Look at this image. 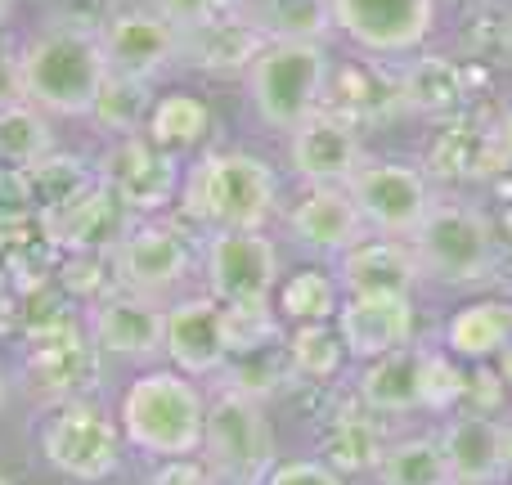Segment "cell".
<instances>
[{"mask_svg":"<svg viewBox=\"0 0 512 485\" xmlns=\"http://www.w3.org/2000/svg\"><path fill=\"white\" fill-rule=\"evenodd\" d=\"M418 279L445 292H481L504 274V239L499 221L486 216L472 198L441 189L427 221L409 234Z\"/></svg>","mask_w":512,"mask_h":485,"instance_id":"1","label":"cell"},{"mask_svg":"<svg viewBox=\"0 0 512 485\" xmlns=\"http://www.w3.org/2000/svg\"><path fill=\"white\" fill-rule=\"evenodd\" d=\"M180 212L203 230H265L279 212V176L243 149L203 153L180 180Z\"/></svg>","mask_w":512,"mask_h":485,"instance_id":"2","label":"cell"},{"mask_svg":"<svg viewBox=\"0 0 512 485\" xmlns=\"http://www.w3.org/2000/svg\"><path fill=\"white\" fill-rule=\"evenodd\" d=\"M18 72L32 108L54 117H90V104L108 77V59L99 32L54 23L18 50Z\"/></svg>","mask_w":512,"mask_h":485,"instance_id":"3","label":"cell"},{"mask_svg":"<svg viewBox=\"0 0 512 485\" xmlns=\"http://www.w3.org/2000/svg\"><path fill=\"white\" fill-rule=\"evenodd\" d=\"M207 396L180 369H153L126 387L122 436L149 459H194L203 450Z\"/></svg>","mask_w":512,"mask_h":485,"instance_id":"4","label":"cell"},{"mask_svg":"<svg viewBox=\"0 0 512 485\" xmlns=\"http://www.w3.org/2000/svg\"><path fill=\"white\" fill-rule=\"evenodd\" d=\"M333 81V54L319 41H270L248 68L252 113L270 131L292 135L324 108Z\"/></svg>","mask_w":512,"mask_h":485,"instance_id":"5","label":"cell"},{"mask_svg":"<svg viewBox=\"0 0 512 485\" xmlns=\"http://www.w3.org/2000/svg\"><path fill=\"white\" fill-rule=\"evenodd\" d=\"M198 459L207 463L216 485H261L274 468V427L265 405L243 391L221 387L207 400V427Z\"/></svg>","mask_w":512,"mask_h":485,"instance_id":"6","label":"cell"},{"mask_svg":"<svg viewBox=\"0 0 512 485\" xmlns=\"http://www.w3.org/2000/svg\"><path fill=\"white\" fill-rule=\"evenodd\" d=\"M355 212L364 221V234H382V239H409L427 212L441 198V185L423 171V162H400V158H369L355 180L346 185Z\"/></svg>","mask_w":512,"mask_h":485,"instance_id":"7","label":"cell"},{"mask_svg":"<svg viewBox=\"0 0 512 485\" xmlns=\"http://www.w3.org/2000/svg\"><path fill=\"white\" fill-rule=\"evenodd\" d=\"M333 32L346 36L364 59L396 63L427 50L441 27V0H328Z\"/></svg>","mask_w":512,"mask_h":485,"instance_id":"8","label":"cell"},{"mask_svg":"<svg viewBox=\"0 0 512 485\" xmlns=\"http://www.w3.org/2000/svg\"><path fill=\"white\" fill-rule=\"evenodd\" d=\"M122 427L90 400L77 405H59L41 427V454L54 472H63L68 481L99 485L117 477L122 468Z\"/></svg>","mask_w":512,"mask_h":485,"instance_id":"9","label":"cell"},{"mask_svg":"<svg viewBox=\"0 0 512 485\" xmlns=\"http://www.w3.org/2000/svg\"><path fill=\"white\" fill-rule=\"evenodd\" d=\"M203 274L221 306H274L279 247L265 230H216L203 247Z\"/></svg>","mask_w":512,"mask_h":485,"instance_id":"10","label":"cell"},{"mask_svg":"<svg viewBox=\"0 0 512 485\" xmlns=\"http://www.w3.org/2000/svg\"><path fill=\"white\" fill-rule=\"evenodd\" d=\"M104 382V351L95 346L90 328L68 324L50 337L27 342V360H23V387L32 400L45 405H77L90 400Z\"/></svg>","mask_w":512,"mask_h":485,"instance_id":"11","label":"cell"},{"mask_svg":"<svg viewBox=\"0 0 512 485\" xmlns=\"http://www.w3.org/2000/svg\"><path fill=\"white\" fill-rule=\"evenodd\" d=\"M99 185H108L131 216H153L180 194V162L149 135H122L104 149L95 167Z\"/></svg>","mask_w":512,"mask_h":485,"instance_id":"12","label":"cell"},{"mask_svg":"<svg viewBox=\"0 0 512 485\" xmlns=\"http://www.w3.org/2000/svg\"><path fill=\"white\" fill-rule=\"evenodd\" d=\"M288 162L306 189H346L369 162V149L360 140V126L333 108H319L288 135Z\"/></svg>","mask_w":512,"mask_h":485,"instance_id":"13","label":"cell"},{"mask_svg":"<svg viewBox=\"0 0 512 485\" xmlns=\"http://www.w3.org/2000/svg\"><path fill=\"white\" fill-rule=\"evenodd\" d=\"M265 32L252 18L248 0H230L203 23L180 27V63L207 77H248L252 59L265 50Z\"/></svg>","mask_w":512,"mask_h":485,"instance_id":"14","label":"cell"},{"mask_svg":"<svg viewBox=\"0 0 512 485\" xmlns=\"http://www.w3.org/2000/svg\"><path fill=\"white\" fill-rule=\"evenodd\" d=\"M396 77V104L400 113L423 117V122H450L459 113H472V90H477V68L454 54L418 50L400 59Z\"/></svg>","mask_w":512,"mask_h":485,"instance_id":"15","label":"cell"},{"mask_svg":"<svg viewBox=\"0 0 512 485\" xmlns=\"http://www.w3.org/2000/svg\"><path fill=\"white\" fill-rule=\"evenodd\" d=\"M99 45H104L108 68L126 72V77H140L149 86L180 63V27L167 14H158L153 5L117 9L99 27Z\"/></svg>","mask_w":512,"mask_h":485,"instance_id":"16","label":"cell"},{"mask_svg":"<svg viewBox=\"0 0 512 485\" xmlns=\"http://www.w3.org/2000/svg\"><path fill=\"white\" fill-rule=\"evenodd\" d=\"M117 265H122V288L167 301V292H176L194 270V243L180 225L140 221L117 247Z\"/></svg>","mask_w":512,"mask_h":485,"instance_id":"17","label":"cell"},{"mask_svg":"<svg viewBox=\"0 0 512 485\" xmlns=\"http://www.w3.org/2000/svg\"><path fill=\"white\" fill-rule=\"evenodd\" d=\"M333 328L346 360H382L418 342V297H342Z\"/></svg>","mask_w":512,"mask_h":485,"instance_id":"18","label":"cell"},{"mask_svg":"<svg viewBox=\"0 0 512 485\" xmlns=\"http://www.w3.org/2000/svg\"><path fill=\"white\" fill-rule=\"evenodd\" d=\"M423 171L436 185H481L504 176L495 144V126L486 113H459L450 122H436V135L423 149Z\"/></svg>","mask_w":512,"mask_h":485,"instance_id":"19","label":"cell"},{"mask_svg":"<svg viewBox=\"0 0 512 485\" xmlns=\"http://www.w3.org/2000/svg\"><path fill=\"white\" fill-rule=\"evenodd\" d=\"M162 355L185 378H216L225 369V360H230V346H225V306L212 292L180 297L167 306Z\"/></svg>","mask_w":512,"mask_h":485,"instance_id":"20","label":"cell"},{"mask_svg":"<svg viewBox=\"0 0 512 485\" xmlns=\"http://www.w3.org/2000/svg\"><path fill=\"white\" fill-rule=\"evenodd\" d=\"M333 279L342 297H418L423 288L409 243L382 234H360L333 261Z\"/></svg>","mask_w":512,"mask_h":485,"instance_id":"21","label":"cell"},{"mask_svg":"<svg viewBox=\"0 0 512 485\" xmlns=\"http://www.w3.org/2000/svg\"><path fill=\"white\" fill-rule=\"evenodd\" d=\"M445 468L454 485H508L504 468V423L495 414H472V409H454L436 427Z\"/></svg>","mask_w":512,"mask_h":485,"instance_id":"22","label":"cell"},{"mask_svg":"<svg viewBox=\"0 0 512 485\" xmlns=\"http://www.w3.org/2000/svg\"><path fill=\"white\" fill-rule=\"evenodd\" d=\"M162 328H167V301L144 297V292H113L108 301H99L90 315V337L104 355L117 360H153L162 355Z\"/></svg>","mask_w":512,"mask_h":485,"instance_id":"23","label":"cell"},{"mask_svg":"<svg viewBox=\"0 0 512 485\" xmlns=\"http://www.w3.org/2000/svg\"><path fill=\"white\" fill-rule=\"evenodd\" d=\"M41 221H45L50 243L59 247L63 256L68 252H117L122 239L131 234V212H126L122 198L108 185H99V180L81 198H72L68 207H59V212H41Z\"/></svg>","mask_w":512,"mask_h":485,"instance_id":"24","label":"cell"},{"mask_svg":"<svg viewBox=\"0 0 512 485\" xmlns=\"http://www.w3.org/2000/svg\"><path fill=\"white\" fill-rule=\"evenodd\" d=\"M391 436L396 432H391L387 418H378L355 396H346L324 414V427H319V459L333 472H342V477H373V468L382 463Z\"/></svg>","mask_w":512,"mask_h":485,"instance_id":"25","label":"cell"},{"mask_svg":"<svg viewBox=\"0 0 512 485\" xmlns=\"http://www.w3.org/2000/svg\"><path fill=\"white\" fill-rule=\"evenodd\" d=\"M423 351H427V342H414L405 351L369 360L360 369V378H355L351 396L364 409H373L378 418H387V423L423 414Z\"/></svg>","mask_w":512,"mask_h":485,"instance_id":"26","label":"cell"},{"mask_svg":"<svg viewBox=\"0 0 512 485\" xmlns=\"http://www.w3.org/2000/svg\"><path fill=\"white\" fill-rule=\"evenodd\" d=\"M288 234L306 252L337 261L364 234V221L346 189H301V198L288 207Z\"/></svg>","mask_w":512,"mask_h":485,"instance_id":"27","label":"cell"},{"mask_svg":"<svg viewBox=\"0 0 512 485\" xmlns=\"http://www.w3.org/2000/svg\"><path fill=\"white\" fill-rule=\"evenodd\" d=\"M512 342V297H477L445 319L441 346L463 364H495Z\"/></svg>","mask_w":512,"mask_h":485,"instance_id":"28","label":"cell"},{"mask_svg":"<svg viewBox=\"0 0 512 485\" xmlns=\"http://www.w3.org/2000/svg\"><path fill=\"white\" fill-rule=\"evenodd\" d=\"M153 104H158V99H153L149 81L108 68L104 86H99L95 104H90V122H95L99 131H108L113 140H122V135H140L144 126H149Z\"/></svg>","mask_w":512,"mask_h":485,"instance_id":"29","label":"cell"},{"mask_svg":"<svg viewBox=\"0 0 512 485\" xmlns=\"http://www.w3.org/2000/svg\"><path fill=\"white\" fill-rule=\"evenodd\" d=\"M373 485H454L450 468H445V454L436 432L423 436H391L382 463L373 468Z\"/></svg>","mask_w":512,"mask_h":485,"instance_id":"30","label":"cell"},{"mask_svg":"<svg viewBox=\"0 0 512 485\" xmlns=\"http://www.w3.org/2000/svg\"><path fill=\"white\" fill-rule=\"evenodd\" d=\"M252 18L261 23L265 41H319L328 45L333 5L328 0H248Z\"/></svg>","mask_w":512,"mask_h":485,"instance_id":"31","label":"cell"},{"mask_svg":"<svg viewBox=\"0 0 512 485\" xmlns=\"http://www.w3.org/2000/svg\"><path fill=\"white\" fill-rule=\"evenodd\" d=\"M337 306H342V288H337L333 270H319V265H306V270L288 274L274 292V310L297 324H333Z\"/></svg>","mask_w":512,"mask_h":485,"instance_id":"32","label":"cell"},{"mask_svg":"<svg viewBox=\"0 0 512 485\" xmlns=\"http://www.w3.org/2000/svg\"><path fill=\"white\" fill-rule=\"evenodd\" d=\"M207 131H212V108L198 95H185V90L162 95L149 113V126H144V135H149L153 144H162L167 153L194 149V144L207 140Z\"/></svg>","mask_w":512,"mask_h":485,"instance_id":"33","label":"cell"},{"mask_svg":"<svg viewBox=\"0 0 512 485\" xmlns=\"http://www.w3.org/2000/svg\"><path fill=\"white\" fill-rule=\"evenodd\" d=\"M283 351H288V369L297 382H333L346 364V346L337 337L333 324H297L283 337Z\"/></svg>","mask_w":512,"mask_h":485,"instance_id":"34","label":"cell"},{"mask_svg":"<svg viewBox=\"0 0 512 485\" xmlns=\"http://www.w3.org/2000/svg\"><path fill=\"white\" fill-rule=\"evenodd\" d=\"M50 153H54V135L41 108H32L27 99L0 108V167L27 171L41 158H50Z\"/></svg>","mask_w":512,"mask_h":485,"instance_id":"35","label":"cell"},{"mask_svg":"<svg viewBox=\"0 0 512 485\" xmlns=\"http://www.w3.org/2000/svg\"><path fill=\"white\" fill-rule=\"evenodd\" d=\"M27 180H32V189H36V207H41V212H59V207H68L72 198L86 194L99 176H95V167H86L81 158L54 149L50 158L27 167Z\"/></svg>","mask_w":512,"mask_h":485,"instance_id":"36","label":"cell"},{"mask_svg":"<svg viewBox=\"0 0 512 485\" xmlns=\"http://www.w3.org/2000/svg\"><path fill=\"white\" fill-rule=\"evenodd\" d=\"M54 279L68 297H86L99 306L113 292H122V265H117V252H68Z\"/></svg>","mask_w":512,"mask_h":485,"instance_id":"37","label":"cell"},{"mask_svg":"<svg viewBox=\"0 0 512 485\" xmlns=\"http://www.w3.org/2000/svg\"><path fill=\"white\" fill-rule=\"evenodd\" d=\"M463 391H468V364L454 360L445 346H427L423 351V414L445 418L463 409Z\"/></svg>","mask_w":512,"mask_h":485,"instance_id":"38","label":"cell"},{"mask_svg":"<svg viewBox=\"0 0 512 485\" xmlns=\"http://www.w3.org/2000/svg\"><path fill=\"white\" fill-rule=\"evenodd\" d=\"M283 342V324L274 306H225V346L230 355H248Z\"/></svg>","mask_w":512,"mask_h":485,"instance_id":"39","label":"cell"},{"mask_svg":"<svg viewBox=\"0 0 512 485\" xmlns=\"http://www.w3.org/2000/svg\"><path fill=\"white\" fill-rule=\"evenodd\" d=\"M508 387L504 378H499L495 364H468V391H463V409H472V414H495L504 418L508 409Z\"/></svg>","mask_w":512,"mask_h":485,"instance_id":"40","label":"cell"},{"mask_svg":"<svg viewBox=\"0 0 512 485\" xmlns=\"http://www.w3.org/2000/svg\"><path fill=\"white\" fill-rule=\"evenodd\" d=\"M27 216H41L32 180L18 167H0V221H27Z\"/></svg>","mask_w":512,"mask_h":485,"instance_id":"41","label":"cell"},{"mask_svg":"<svg viewBox=\"0 0 512 485\" xmlns=\"http://www.w3.org/2000/svg\"><path fill=\"white\" fill-rule=\"evenodd\" d=\"M261 485H346V477L328 468L324 459H288L274 463Z\"/></svg>","mask_w":512,"mask_h":485,"instance_id":"42","label":"cell"},{"mask_svg":"<svg viewBox=\"0 0 512 485\" xmlns=\"http://www.w3.org/2000/svg\"><path fill=\"white\" fill-rule=\"evenodd\" d=\"M149 485H216V481L207 472V463L194 454V459H162Z\"/></svg>","mask_w":512,"mask_h":485,"instance_id":"43","label":"cell"},{"mask_svg":"<svg viewBox=\"0 0 512 485\" xmlns=\"http://www.w3.org/2000/svg\"><path fill=\"white\" fill-rule=\"evenodd\" d=\"M230 0H153V9L158 14H167L176 27H194L203 23L207 14H216V9H225Z\"/></svg>","mask_w":512,"mask_h":485,"instance_id":"44","label":"cell"},{"mask_svg":"<svg viewBox=\"0 0 512 485\" xmlns=\"http://www.w3.org/2000/svg\"><path fill=\"white\" fill-rule=\"evenodd\" d=\"M23 104V72H18V54L0 45V108Z\"/></svg>","mask_w":512,"mask_h":485,"instance_id":"45","label":"cell"},{"mask_svg":"<svg viewBox=\"0 0 512 485\" xmlns=\"http://www.w3.org/2000/svg\"><path fill=\"white\" fill-rule=\"evenodd\" d=\"M490 126H495V144H499L504 176H512V104H504L499 113H490Z\"/></svg>","mask_w":512,"mask_h":485,"instance_id":"46","label":"cell"},{"mask_svg":"<svg viewBox=\"0 0 512 485\" xmlns=\"http://www.w3.org/2000/svg\"><path fill=\"white\" fill-rule=\"evenodd\" d=\"M499 59L512 63V0H508L504 18H499Z\"/></svg>","mask_w":512,"mask_h":485,"instance_id":"47","label":"cell"},{"mask_svg":"<svg viewBox=\"0 0 512 485\" xmlns=\"http://www.w3.org/2000/svg\"><path fill=\"white\" fill-rule=\"evenodd\" d=\"M495 369H499V378H504V387H508V396H512V342L495 355Z\"/></svg>","mask_w":512,"mask_h":485,"instance_id":"48","label":"cell"},{"mask_svg":"<svg viewBox=\"0 0 512 485\" xmlns=\"http://www.w3.org/2000/svg\"><path fill=\"white\" fill-rule=\"evenodd\" d=\"M499 423H504V468H508V485H512V414H504Z\"/></svg>","mask_w":512,"mask_h":485,"instance_id":"49","label":"cell"},{"mask_svg":"<svg viewBox=\"0 0 512 485\" xmlns=\"http://www.w3.org/2000/svg\"><path fill=\"white\" fill-rule=\"evenodd\" d=\"M5 400H9V378H5V369H0V409H5Z\"/></svg>","mask_w":512,"mask_h":485,"instance_id":"50","label":"cell"},{"mask_svg":"<svg viewBox=\"0 0 512 485\" xmlns=\"http://www.w3.org/2000/svg\"><path fill=\"white\" fill-rule=\"evenodd\" d=\"M454 5H490V0H454Z\"/></svg>","mask_w":512,"mask_h":485,"instance_id":"51","label":"cell"},{"mask_svg":"<svg viewBox=\"0 0 512 485\" xmlns=\"http://www.w3.org/2000/svg\"><path fill=\"white\" fill-rule=\"evenodd\" d=\"M5 14H9V0H0V23H5Z\"/></svg>","mask_w":512,"mask_h":485,"instance_id":"52","label":"cell"},{"mask_svg":"<svg viewBox=\"0 0 512 485\" xmlns=\"http://www.w3.org/2000/svg\"><path fill=\"white\" fill-rule=\"evenodd\" d=\"M0 485H14V481H9V477H0Z\"/></svg>","mask_w":512,"mask_h":485,"instance_id":"53","label":"cell"},{"mask_svg":"<svg viewBox=\"0 0 512 485\" xmlns=\"http://www.w3.org/2000/svg\"><path fill=\"white\" fill-rule=\"evenodd\" d=\"M0 279H5V270H0Z\"/></svg>","mask_w":512,"mask_h":485,"instance_id":"54","label":"cell"}]
</instances>
